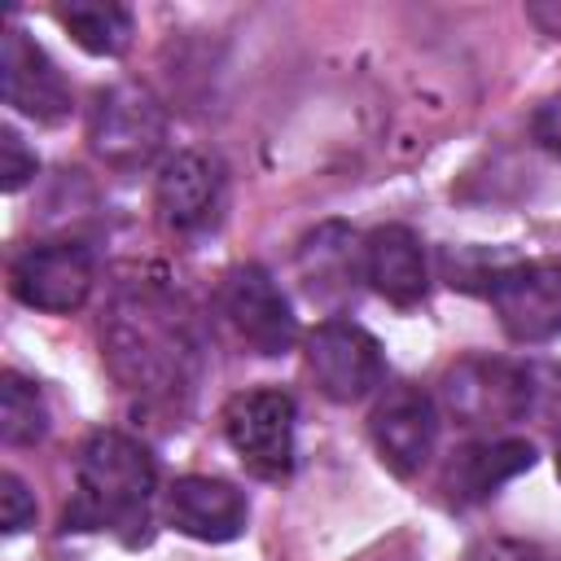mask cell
<instances>
[{
  "label": "cell",
  "instance_id": "obj_3",
  "mask_svg": "<svg viewBox=\"0 0 561 561\" xmlns=\"http://www.w3.org/2000/svg\"><path fill=\"white\" fill-rule=\"evenodd\" d=\"M88 145L114 171L149 167L167 145V110L145 83L118 79L92 96L88 110Z\"/></svg>",
  "mask_w": 561,
  "mask_h": 561
},
{
  "label": "cell",
  "instance_id": "obj_5",
  "mask_svg": "<svg viewBox=\"0 0 561 561\" xmlns=\"http://www.w3.org/2000/svg\"><path fill=\"white\" fill-rule=\"evenodd\" d=\"M486 298L513 342H552L561 333V259H517L491 267Z\"/></svg>",
  "mask_w": 561,
  "mask_h": 561
},
{
  "label": "cell",
  "instance_id": "obj_21",
  "mask_svg": "<svg viewBox=\"0 0 561 561\" xmlns=\"http://www.w3.org/2000/svg\"><path fill=\"white\" fill-rule=\"evenodd\" d=\"M460 561H561V557H552V552H543L539 543H526V539H504V535H495V539H478Z\"/></svg>",
  "mask_w": 561,
  "mask_h": 561
},
{
  "label": "cell",
  "instance_id": "obj_7",
  "mask_svg": "<svg viewBox=\"0 0 561 561\" xmlns=\"http://www.w3.org/2000/svg\"><path fill=\"white\" fill-rule=\"evenodd\" d=\"M219 421L254 478H285L294 469V399L285 390H241L224 403Z\"/></svg>",
  "mask_w": 561,
  "mask_h": 561
},
{
  "label": "cell",
  "instance_id": "obj_4",
  "mask_svg": "<svg viewBox=\"0 0 561 561\" xmlns=\"http://www.w3.org/2000/svg\"><path fill=\"white\" fill-rule=\"evenodd\" d=\"M535 373L513 359L469 355L447 368L443 377V403L447 412L469 430H500L522 421L535 408Z\"/></svg>",
  "mask_w": 561,
  "mask_h": 561
},
{
  "label": "cell",
  "instance_id": "obj_23",
  "mask_svg": "<svg viewBox=\"0 0 561 561\" xmlns=\"http://www.w3.org/2000/svg\"><path fill=\"white\" fill-rule=\"evenodd\" d=\"M526 13H530L548 35H561V4H530Z\"/></svg>",
  "mask_w": 561,
  "mask_h": 561
},
{
  "label": "cell",
  "instance_id": "obj_12",
  "mask_svg": "<svg viewBox=\"0 0 561 561\" xmlns=\"http://www.w3.org/2000/svg\"><path fill=\"white\" fill-rule=\"evenodd\" d=\"M0 88L4 105L35 123H61L70 114V88L57 61L22 26H9L0 39Z\"/></svg>",
  "mask_w": 561,
  "mask_h": 561
},
{
  "label": "cell",
  "instance_id": "obj_24",
  "mask_svg": "<svg viewBox=\"0 0 561 561\" xmlns=\"http://www.w3.org/2000/svg\"><path fill=\"white\" fill-rule=\"evenodd\" d=\"M557 473H561V443H557Z\"/></svg>",
  "mask_w": 561,
  "mask_h": 561
},
{
  "label": "cell",
  "instance_id": "obj_1",
  "mask_svg": "<svg viewBox=\"0 0 561 561\" xmlns=\"http://www.w3.org/2000/svg\"><path fill=\"white\" fill-rule=\"evenodd\" d=\"M114 381L145 403H180L197 381V337L180 302L158 285L123 289L101 324Z\"/></svg>",
  "mask_w": 561,
  "mask_h": 561
},
{
  "label": "cell",
  "instance_id": "obj_17",
  "mask_svg": "<svg viewBox=\"0 0 561 561\" xmlns=\"http://www.w3.org/2000/svg\"><path fill=\"white\" fill-rule=\"evenodd\" d=\"M48 434V408L35 381L22 373L0 377V438L9 447H35Z\"/></svg>",
  "mask_w": 561,
  "mask_h": 561
},
{
  "label": "cell",
  "instance_id": "obj_16",
  "mask_svg": "<svg viewBox=\"0 0 561 561\" xmlns=\"http://www.w3.org/2000/svg\"><path fill=\"white\" fill-rule=\"evenodd\" d=\"M57 22L70 31V39L92 57H118L131 44V13L114 0H66L57 4Z\"/></svg>",
  "mask_w": 561,
  "mask_h": 561
},
{
  "label": "cell",
  "instance_id": "obj_18",
  "mask_svg": "<svg viewBox=\"0 0 561 561\" xmlns=\"http://www.w3.org/2000/svg\"><path fill=\"white\" fill-rule=\"evenodd\" d=\"M351 245H355V237H351L342 224H320V228L302 241L298 263H302V272H307V280H311V289H324V285H342V280H346L342 263H351Z\"/></svg>",
  "mask_w": 561,
  "mask_h": 561
},
{
  "label": "cell",
  "instance_id": "obj_9",
  "mask_svg": "<svg viewBox=\"0 0 561 561\" xmlns=\"http://www.w3.org/2000/svg\"><path fill=\"white\" fill-rule=\"evenodd\" d=\"M307 368L324 399L359 403L381 386V346L368 329L351 320H324L307 333Z\"/></svg>",
  "mask_w": 561,
  "mask_h": 561
},
{
  "label": "cell",
  "instance_id": "obj_8",
  "mask_svg": "<svg viewBox=\"0 0 561 561\" xmlns=\"http://www.w3.org/2000/svg\"><path fill=\"white\" fill-rule=\"evenodd\" d=\"M219 307H224L228 324L237 329V337L259 355H285L298 337V320H294L289 298L280 294L272 272L259 263H241L224 276Z\"/></svg>",
  "mask_w": 561,
  "mask_h": 561
},
{
  "label": "cell",
  "instance_id": "obj_19",
  "mask_svg": "<svg viewBox=\"0 0 561 561\" xmlns=\"http://www.w3.org/2000/svg\"><path fill=\"white\" fill-rule=\"evenodd\" d=\"M35 167H39V158L26 149V140L13 127H0V188L18 193L35 175Z\"/></svg>",
  "mask_w": 561,
  "mask_h": 561
},
{
  "label": "cell",
  "instance_id": "obj_10",
  "mask_svg": "<svg viewBox=\"0 0 561 561\" xmlns=\"http://www.w3.org/2000/svg\"><path fill=\"white\" fill-rule=\"evenodd\" d=\"M368 434H373V447H377L381 465L399 478H412L434 456L438 408L421 386H408V381L386 386V394L377 399V408L368 416Z\"/></svg>",
  "mask_w": 561,
  "mask_h": 561
},
{
  "label": "cell",
  "instance_id": "obj_6",
  "mask_svg": "<svg viewBox=\"0 0 561 561\" xmlns=\"http://www.w3.org/2000/svg\"><path fill=\"white\" fill-rule=\"evenodd\" d=\"M96 280V263L92 250L83 241L57 237V241H39L26 245L13 267H9V289L22 307L31 311H48V316H70L88 302Z\"/></svg>",
  "mask_w": 561,
  "mask_h": 561
},
{
  "label": "cell",
  "instance_id": "obj_2",
  "mask_svg": "<svg viewBox=\"0 0 561 561\" xmlns=\"http://www.w3.org/2000/svg\"><path fill=\"white\" fill-rule=\"evenodd\" d=\"M158 486V469L145 443L118 430H96L79 447L75 495L66 504V530H114L127 543L145 539L149 500Z\"/></svg>",
  "mask_w": 561,
  "mask_h": 561
},
{
  "label": "cell",
  "instance_id": "obj_20",
  "mask_svg": "<svg viewBox=\"0 0 561 561\" xmlns=\"http://www.w3.org/2000/svg\"><path fill=\"white\" fill-rule=\"evenodd\" d=\"M0 526L4 535H22L26 526H35V495L18 473H0Z\"/></svg>",
  "mask_w": 561,
  "mask_h": 561
},
{
  "label": "cell",
  "instance_id": "obj_15",
  "mask_svg": "<svg viewBox=\"0 0 561 561\" xmlns=\"http://www.w3.org/2000/svg\"><path fill=\"white\" fill-rule=\"evenodd\" d=\"M535 465V447L526 438H482L469 443L465 451H456V460L447 465V491L460 504H478L486 495H495L508 478L526 473Z\"/></svg>",
  "mask_w": 561,
  "mask_h": 561
},
{
  "label": "cell",
  "instance_id": "obj_22",
  "mask_svg": "<svg viewBox=\"0 0 561 561\" xmlns=\"http://www.w3.org/2000/svg\"><path fill=\"white\" fill-rule=\"evenodd\" d=\"M530 136H535L539 149H548V153L561 158V92H552V96L535 110V118H530Z\"/></svg>",
  "mask_w": 561,
  "mask_h": 561
},
{
  "label": "cell",
  "instance_id": "obj_11",
  "mask_svg": "<svg viewBox=\"0 0 561 561\" xmlns=\"http://www.w3.org/2000/svg\"><path fill=\"white\" fill-rule=\"evenodd\" d=\"M153 202H158V219L171 232L180 237L206 232L224 215V167L210 153L180 149L158 167Z\"/></svg>",
  "mask_w": 561,
  "mask_h": 561
},
{
  "label": "cell",
  "instance_id": "obj_14",
  "mask_svg": "<svg viewBox=\"0 0 561 561\" xmlns=\"http://www.w3.org/2000/svg\"><path fill=\"white\" fill-rule=\"evenodd\" d=\"M359 272L364 280L394 307H412L430 289V267H425V245L412 228L403 224H381L364 237L359 245Z\"/></svg>",
  "mask_w": 561,
  "mask_h": 561
},
{
  "label": "cell",
  "instance_id": "obj_13",
  "mask_svg": "<svg viewBox=\"0 0 561 561\" xmlns=\"http://www.w3.org/2000/svg\"><path fill=\"white\" fill-rule=\"evenodd\" d=\"M167 522L202 543H228L245 530L250 522V504L245 495L224 482V478H206V473H188L175 478L167 491Z\"/></svg>",
  "mask_w": 561,
  "mask_h": 561
}]
</instances>
